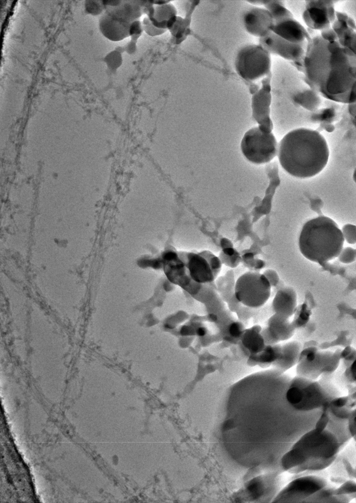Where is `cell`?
Returning <instances> with one entry per match:
<instances>
[{"mask_svg": "<svg viewBox=\"0 0 356 503\" xmlns=\"http://www.w3.org/2000/svg\"><path fill=\"white\" fill-rule=\"evenodd\" d=\"M242 23L250 35L263 38L272 32L275 21L269 12L264 7L253 6L242 14Z\"/></svg>", "mask_w": 356, "mask_h": 503, "instance_id": "cell-9", "label": "cell"}, {"mask_svg": "<svg viewBox=\"0 0 356 503\" xmlns=\"http://www.w3.org/2000/svg\"><path fill=\"white\" fill-rule=\"evenodd\" d=\"M244 330L243 324L239 322H233L229 325V327L230 335L235 338L241 337Z\"/></svg>", "mask_w": 356, "mask_h": 503, "instance_id": "cell-29", "label": "cell"}, {"mask_svg": "<svg viewBox=\"0 0 356 503\" xmlns=\"http://www.w3.org/2000/svg\"><path fill=\"white\" fill-rule=\"evenodd\" d=\"M356 249L351 247H346L342 250L338 256V259L343 263H350L356 259Z\"/></svg>", "mask_w": 356, "mask_h": 503, "instance_id": "cell-28", "label": "cell"}, {"mask_svg": "<svg viewBox=\"0 0 356 503\" xmlns=\"http://www.w3.org/2000/svg\"><path fill=\"white\" fill-rule=\"evenodd\" d=\"M94 1V3H93V1H87L86 8L90 13L96 14L97 13L99 14L102 11L101 5L99 3H96L97 1H96V3H95V1Z\"/></svg>", "mask_w": 356, "mask_h": 503, "instance_id": "cell-35", "label": "cell"}, {"mask_svg": "<svg viewBox=\"0 0 356 503\" xmlns=\"http://www.w3.org/2000/svg\"><path fill=\"white\" fill-rule=\"evenodd\" d=\"M271 285L263 274L249 271L240 276L234 286V297L239 303L251 307L264 305L271 295Z\"/></svg>", "mask_w": 356, "mask_h": 503, "instance_id": "cell-6", "label": "cell"}, {"mask_svg": "<svg viewBox=\"0 0 356 503\" xmlns=\"http://www.w3.org/2000/svg\"><path fill=\"white\" fill-rule=\"evenodd\" d=\"M155 27L166 31L175 25L178 20L176 7L170 2L155 8Z\"/></svg>", "mask_w": 356, "mask_h": 503, "instance_id": "cell-18", "label": "cell"}, {"mask_svg": "<svg viewBox=\"0 0 356 503\" xmlns=\"http://www.w3.org/2000/svg\"><path fill=\"white\" fill-rule=\"evenodd\" d=\"M234 64L237 74L248 82L271 76V55L259 44H247L240 48Z\"/></svg>", "mask_w": 356, "mask_h": 503, "instance_id": "cell-4", "label": "cell"}, {"mask_svg": "<svg viewBox=\"0 0 356 503\" xmlns=\"http://www.w3.org/2000/svg\"><path fill=\"white\" fill-rule=\"evenodd\" d=\"M344 238L349 244H354L356 242V226L351 224H346L342 228Z\"/></svg>", "mask_w": 356, "mask_h": 503, "instance_id": "cell-27", "label": "cell"}, {"mask_svg": "<svg viewBox=\"0 0 356 503\" xmlns=\"http://www.w3.org/2000/svg\"><path fill=\"white\" fill-rule=\"evenodd\" d=\"M247 2L251 3L254 6H261L264 5L266 2V0H248L247 1Z\"/></svg>", "mask_w": 356, "mask_h": 503, "instance_id": "cell-41", "label": "cell"}, {"mask_svg": "<svg viewBox=\"0 0 356 503\" xmlns=\"http://www.w3.org/2000/svg\"><path fill=\"white\" fill-rule=\"evenodd\" d=\"M336 19L345 22L351 28L356 29V24L354 20L347 14L341 12H335Z\"/></svg>", "mask_w": 356, "mask_h": 503, "instance_id": "cell-33", "label": "cell"}, {"mask_svg": "<svg viewBox=\"0 0 356 503\" xmlns=\"http://www.w3.org/2000/svg\"><path fill=\"white\" fill-rule=\"evenodd\" d=\"M138 2L137 1H122L119 5L110 7L105 12L119 22L131 24L141 15Z\"/></svg>", "mask_w": 356, "mask_h": 503, "instance_id": "cell-14", "label": "cell"}, {"mask_svg": "<svg viewBox=\"0 0 356 503\" xmlns=\"http://www.w3.org/2000/svg\"><path fill=\"white\" fill-rule=\"evenodd\" d=\"M341 408V407H334L333 409H334L333 410V411H332V412L336 416H338V417H341L342 418H344L349 417L350 414H349L347 411H345L344 409H342Z\"/></svg>", "mask_w": 356, "mask_h": 503, "instance_id": "cell-36", "label": "cell"}, {"mask_svg": "<svg viewBox=\"0 0 356 503\" xmlns=\"http://www.w3.org/2000/svg\"><path fill=\"white\" fill-rule=\"evenodd\" d=\"M301 346L296 341H291L281 346L279 358L274 363L278 369L284 371L294 366L300 356Z\"/></svg>", "mask_w": 356, "mask_h": 503, "instance_id": "cell-16", "label": "cell"}, {"mask_svg": "<svg viewBox=\"0 0 356 503\" xmlns=\"http://www.w3.org/2000/svg\"><path fill=\"white\" fill-rule=\"evenodd\" d=\"M356 491L355 484L352 481H349L345 483L342 485L339 488L334 491L335 494H343L347 493H351L354 492Z\"/></svg>", "mask_w": 356, "mask_h": 503, "instance_id": "cell-30", "label": "cell"}, {"mask_svg": "<svg viewBox=\"0 0 356 503\" xmlns=\"http://www.w3.org/2000/svg\"><path fill=\"white\" fill-rule=\"evenodd\" d=\"M305 356V361L307 362L313 361L316 357V353L314 350H308Z\"/></svg>", "mask_w": 356, "mask_h": 503, "instance_id": "cell-39", "label": "cell"}, {"mask_svg": "<svg viewBox=\"0 0 356 503\" xmlns=\"http://www.w3.org/2000/svg\"><path fill=\"white\" fill-rule=\"evenodd\" d=\"M309 88L330 100L356 102V54L338 41L311 38L298 68Z\"/></svg>", "mask_w": 356, "mask_h": 503, "instance_id": "cell-1", "label": "cell"}, {"mask_svg": "<svg viewBox=\"0 0 356 503\" xmlns=\"http://www.w3.org/2000/svg\"><path fill=\"white\" fill-rule=\"evenodd\" d=\"M333 0H306L303 19L305 25L314 30H322L331 27L336 20Z\"/></svg>", "mask_w": 356, "mask_h": 503, "instance_id": "cell-8", "label": "cell"}, {"mask_svg": "<svg viewBox=\"0 0 356 503\" xmlns=\"http://www.w3.org/2000/svg\"><path fill=\"white\" fill-rule=\"evenodd\" d=\"M218 257L221 260L222 264L232 268H236L239 265L242 259V257L237 251L232 256L226 255L221 252Z\"/></svg>", "mask_w": 356, "mask_h": 503, "instance_id": "cell-26", "label": "cell"}, {"mask_svg": "<svg viewBox=\"0 0 356 503\" xmlns=\"http://www.w3.org/2000/svg\"><path fill=\"white\" fill-rule=\"evenodd\" d=\"M280 353V345L278 344L266 345L264 349L259 353L251 355V359L254 361L260 363H271L275 362L279 358Z\"/></svg>", "mask_w": 356, "mask_h": 503, "instance_id": "cell-20", "label": "cell"}, {"mask_svg": "<svg viewBox=\"0 0 356 503\" xmlns=\"http://www.w3.org/2000/svg\"><path fill=\"white\" fill-rule=\"evenodd\" d=\"M221 252L226 255L232 256L237 251L233 247H231L223 249Z\"/></svg>", "mask_w": 356, "mask_h": 503, "instance_id": "cell-40", "label": "cell"}, {"mask_svg": "<svg viewBox=\"0 0 356 503\" xmlns=\"http://www.w3.org/2000/svg\"><path fill=\"white\" fill-rule=\"evenodd\" d=\"M305 457L298 449L294 448L284 455L282 460V464L285 469H291L304 463Z\"/></svg>", "mask_w": 356, "mask_h": 503, "instance_id": "cell-23", "label": "cell"}, {"mask_svg": "<svg viewBox=\"0 0 356 503\" xmlns=\"http://www.w3.org/2000/svg\"><path fill=\"white\" fill-rule=\"evenodd\" d=\"M278 146L274 135L271 131L262 129L259 126L246 132L240 143L243 156L255 165H262L271 161L277 155Z\"/></svg>", "mask_w": 356, "mask_h": 503, "instance_id": "cell-5", "label": "cell"}, {"mask_svg": "<svg viewBox=\"0 0 356 503\" xmlns=\"http://www.w3.org/2000/svg\"><path fill=\"white\" fill-rule=\"evenodd\" d=\"M259 44L270 55H277L292 61L296 67L299 68L305 56L307 44H294L271 32L265 37L259 38Z\"/></svg>", "mask_w": 356, "mask_h": 503, "instance_id": "cell-7", "label": "cell"}, {"mask_svg": "<svg viewBox=\"0 0 356 503\" xmlns=\"http://www.w3.org/2000/svg\"><path fill=\"white\" fill-rule=\"evenodd\" d=\"M296 305V293L293 288L289 287L280 289L272 302L275 313L288 318L294 313Z\"/></svg>", "mask_w": 356, "mask_h": 503, "instance_id": "cell-13", "label": "cell"}, {"mask_svg": "<svg viewBox=\"0 0 356 503\" xmlns=\"http://www.w3.org/2000/svg\"><path fill=\"white\" fill-rule=\"evenodd\" d=\"M328 420V416L326 413H323L316 423L315 430L318 432H322L326 427Z\"/></svg>", "mask_w": 356, "mask_h": 503, "instance_id": "cell-34", "label": "cell"}, {"mask_svg": "<svg viewBox=\"0 0 356 503\" xmlns=\"http://www.w3.org/2000/svg\"><path fill=\"white\" fill-rule=\"evenodd\" d=\"M320 36L328 41H338L337 36L331 27L321 30Z\"/></svg>", "mask_w": 356, "mask_h": 503, "instance_id": "cell-31", "label": "cell"}, {"mask_svg": "<svg viewBox=\"0 0 356 503\" xmlns=\"http://www.w3.org/2000/svg\"><path fill=\"white\" fill-rule=\"evenodd\" d=\"M294 100L301 104L305 105H316L320 101L318 93L308 88L296 92L293 95Z\"/></svg>", "mask_w": 356, "mask_h": 503, "instance_id": "cell-22", "label": "cell"}, {"mask_svg": "<svg viewBox=\"0 0 356 503\" xmlns=\"http://www.w3.org/2000/svg\"><path fill=\"white\" fill-rule=\"evenodd\" d=\"M220 244L222 249L227 248L233 247V245L231 241L227 238H221L220 241Z\"/></svg>", "mask_w": 356, "mask_h": 503, "instance_id": "cell-38", "label": "cell"}, {"mask_svg": "<svg viewBox=\"0 0 356 503\" xmlns=\"http://www.w3.org/2000/svg\"><path fill=\"white\" fill-rule=\"evenodd\" d=\"M266 328L278 342L289 339L295 329L288 318L276 313L269 319Z\"/></svg>", "mask_w": 356, "mask_h": 503, "instance_id": "cell-15", "label": "cell"}, {"mask_svg": "<svg viewBox=\"0 0 356 503\" xmlns=\"http://www.w3.org/2000/svg\"><path fill=\"white\" fill-rule=\"evenodd\" d=\"M185 267L187 277L195 282L205 284L216 279L206 258L200 252L178 251Z\"/></svg>", "mask_w": 356, "mask_h": 503, "instance_id": "cell-10", "label": "cell"}, {"mask_svg": "<svg viewBox=\"0 0 356 503\" xmlns=\"http://www.w3.org/2000/svg\"><path fill=\"white\" fill-rule=\"evenodd\" d=\"M344 242L337 224L331 219L321 216L305 224L299 238V247L306 259L322 263L337 257Z\"/></svg>", "mask_w": 356, "mask_h": 503, "instance_id": "cell-3", "label": "cell"}, {"mask_svg": "<svg viewBox=\"0 0 356 503\" xmlns=\"http://www.w3.org/2000/svg\"><path fill=\"white\" fill-rule=\"evenodd\" d=\"M131 24L119 22L105 12L99 20V27L102 34L114 41H120L128 36Z\"/></svg>", "mask_w": 356, "mask_h": 503, "instance_id": "cell-12", "label": "cell"}, {"mask_svg": "<svg viewBox=\"0 0 356 503\" xmlns=\"http://www.w3.org/2000/svg\"><path fill=\"white\" fill-rule=\"evenodd\" d=\"M347 401V398L341 397L333 400L331 403L334 407H342L346 404Z\"/></svg>", "mask_w": 356, "mask_h": 503, "instance_id": "cell-37", "label": "cell"}, {"mask_svg": "<svg viewBox=\"0 0 356 503\" xmlns=\"http://www.w3.org/2000/svg\"><path fill=\"white\" fill-rule=\"evenodd\" d=\"M272 32L284 40L296 44H306L311 39L307 30L293 17L275 22Z\"/></svg>", "mask_w": 356, "mask_h": 503, "instance_id": "cell-11", "label": "cell"}, {"mask_svg": "<svg viewBox=\"0 0 356 503\" xmlns=\"http://www.w3.org/2000/svg\"><path fill=\"white\" fill-rule=\"evenodd\" d=\"M286 398L288 402L292 405H297L302 400V390L296 386H289L286 392Z\"/></svg>", "mask_w": 356, "mask_h": 503, "instance_id": "cell-25", "label": "cell"}, {"mask_svg": "<svg viewBox=\"0 0 356 503\" xmlns=\"http://www.w3.org/2000/svg\"><path fill=\"white\" fill-rule=\"evenodd\" d=\"M263 274L268 279L271 286H275L279 281V276L274 270L268 269L265 270Z\"/></svg>", "mask_w": 356, "mask_h": 503, "instance_id": "cell-32", "label": "cell"}, {"mask_svg": "<svg viewBox=\"0 0 356 503\" xmlns=\"http://www.w3.org/2000/svg\"><path fill=\"white\" fill-rule=\"evenodd\" d=\"M206 333V329L204 327H200L197 331V334L200 336H204Z\"/></svg>", "mask_w": 356, "mask_h": 503, "instance_id": "cell-42", "label": "cell"}, {"mask_svg": "<svg viewBox=\"0 0 356 503\" xmlns=\"http://www.w3.org/2000/svg\"><path fill=\"white\" fill-rule=\"evenodd\" d=\"M271 14L275 23L281 20L293 17L291 12L284 5L281 0H266L263 6Z\"/></svg>", "mask_w": 356, "mask_h": 503, "instance_id": "cell-21", "label": "cell"}, {"mask_svg": "<svg viewBox=\"0 0 356 503\" xmlns=\"http://www.w3.org/2000/svg\"><path fill=\"white\" fill-rule=\"evenodd\" d=\"M200 252L207 260L215 276L217 278L222 266V263L219 257L208 250H203Z\"/></svg>", "mask_w": 356, "mask_h": 503, "instance_id": "cell-24", "label": "cell"}, {"mask_svg": "<svg viewBox=\"0 0 356 503\" xmlns=\"http://www.w3.org/2000/svg\"><path fill=\"white\" fill-rule=\"evenodd\" d=\"M262 328L259 325L245 329L241 336V342L244 347L251 355L256 354L261 352L266 344L261 334Z\"/></svg>", "mask_w": 356, "mask_h": 503, "instance_id": "cell-17", "label": "cell"}, {"mask_svg": "<svg viewBox=\"0 0 356 503\" xmlns=\"http://www.w3.org/2000/svg\"><path fill=\"white\" fill-rule=\"evenodd\" d=\"M277 155L282 168L299 178L313 177L328 162L327 142L318 131L300 128L287 133L278 143Z\"/></svg>", "mask_w": 356, "mask_h": 503, "instance_id": "cell-2", "label": "cell"}, {"mask_svg": "<svg viewBox=\"0 0 356 503\" xmlns=\"http://www.w3.org/2000/svg\"><path fill=\"white\" fill-rule=\"evenodd\" d=\"M331 27L336 33L340 45L356 54L355 30L349 27L345 22L336 19Z\"/></svg>", "mask_w": 356, "mask_h": 503, "instance_id": "cell-19", "label": "cell"}]
</instances>
